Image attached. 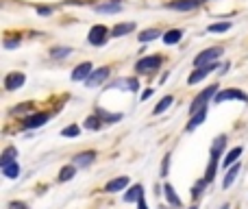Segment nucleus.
I'll list each match as a JSON object with an SVG mask.
<instances>
[{
  "mask_svg": "<svg viewBox=\"0 0 248 209\" xmlns=\"http://www.w3.org/2000/svg\"><path fill=\"white\" fill-rule=\"evenodd\" d=\"M163 192H166V198H168V203H170V205L181 207V198L176 196V192H174V188H172V185H166V188H163Z\"/></svg>",
  "mask_w": 248,
  "mask_h": 209,
  "instance_id": "nucleus-23",
  "label": "nucleus"
},
{
  "mask_svg": "<svg viewBox=\"0 0 248 209\" xmlns=\"http://www.w3.org/2000/svg\"><path fill=\"white\" fill-rule=\"evenodd\" d=\"M98 115H100V118H103V120H107V122H118V120H120L122 118V113H107V111H103V109H98Z\"/></svg>",
  "mask_w": 248,
  "mask_h": 209,
  "instance_id": "nucleus-32",
  "label": "nucleus"
},
{
  "mask_svg": "<svg viewBox=\"0 0 248 209\" xmlns=\"http://www.w3.org/2000/svg\"><path fill=\"white\" fill-rule=\"evenodd\" d=\"M216 94H218V85H209L207 90H202L201 94L196 96V98L192 100V105H189V113H198L201 109H207V105H209L211 98H216Z\"/></svg>",
  "mask_w": 248,
  "mask_h": 209,
  "instance_id": "nucleus-1",
  "label": "nucleus"
},
{
  "mask_svg": "<svg viewBox=\"0 0 248 209\" xmlns=\"http://www.w3.org/2000/svg\"><path fill=\"white\" fill-rule=\"evenodd\" d=\"M231 29V22H216L209 26V33H227Z\"/></svg>",
  "mask_w": 248,
  "mask_h": 209,
  "instance_id": "nucleus-29",
  "label": "nucleus"
},
{
  "mask_svg": "<svg viewBox=\"0 0 248 209\" xmlns=\"http://www.w3.org/2000/svg\"><path fill=\"white\" fill-rule=\"evenodd\" d=\"M202 2H205V0H172L166 7L174 9V11H194V9H198Z\"/></svg>",
  "mask_w": 248,
  "mask_h": 209,
  "instance_id": "nucleus-6",
  "label": "nucleus"
},
{
  "mask_svg": "<svg viewBox=\"0 0 248 209\" xmlns=\"http://www.w3.org/2000/svg\"><path fill=\"white\" fill-rule=\"evenodd\" d=\"M224 100H242V103H248V96L244 94V92H240V90H222V92H218L216 94V98H214V103L216 105H220V103H224Z\"/></svg>",
  "mask_w": 248,
  "mask_h": 209,
  "instance_id": "nucleus-5",
  "label": "nucleus"
},
{
  "mask_svg": "<svg viewBox=\"0 0 248 209\" xmlns=\"http://www.w3.org/2000/svg\"><path fill=\"white\" fill-rule=\"evenodd\" d=\"M2 175L7 177V179H16V177L20 175V166H17V161H16V163H9V166H4V168H2Z\"/></svg>",
  "mask_w": 248,
  "mask_h": 209,
  "instance_id": "nucleus-28",
  "label": "nucleus"
},
{
  "mask_svg": "<svg viewBox=\"0 0 248 209\" xmlns=\"http://www.w3.org/2000/svg\"><path fill=\"white\" fill-rule=\"evenodd\" d=\"M172 103H174V98H172V96H163V98L159 100V105H157V107H155V109H153V113H155V115L163 113V111H166V109H168V107H170Z\"/></svg>",
  "mask_w": 248,
  "mask_h": 209,
  "instance_id": "nucleus-27",
  "label": "nucleus"
},
{
  "mask_svg": "<svg viewBox=\"0 0 248 209\" xmlns=\"http://www.w3.org/2000/svg\"><path fill=\"white\" fill-rule=\"evenodd\" d=\"M214 70H218V64H211V65H205V68H196V72H192L187 77V83L189 85H196L198 81H202V79L207 77V74H211Z\"/></svg>",
  "mask_w": 248,
  "mask_h": 209,
  "instance_id": "nucleus-8",
  "label": "nucleus"
},
{
  "mask_svg": "<svg viewBox=\"0 0 248 209\" xmlns=\"http://www.w3.org/2000/svg\"><path fill=\"white\" fill-rule=\"evenodd\" d=\"M141 196H144V188H141V185H133V188L128 190V194L124 196V201H140Z\"/></svg>",
  "mask_w": 248,
  "mask_h": 209,
  "instance_id": "nucleus-26",
  "label": "nucleus"
},
{
  "mask_svg": "<svg viewBox=\"0 0 248 209\" xmlns=\"http://www.w3.org/2000/svg\"><path fill=\"white\" fill-rule=\"evenodd\" d=\"M181 37H183V31H181V29H172V31H168V33L163 35V44H168V46L179 44Z\"/></svg>",
  "mask_w": 248,
  "mask_h": 209,
  "instance_id": "nucleus-18",
  "label": "nucleus"
},
{
  "mask_svg": "<svg viewBox=\"0 0 248 209\" xmlns=\"http://www.w3.org/2000/svg\"><path fill=\"white\" fill-rule=\"evenodd\" d=\"M92 72H94L92 64H90V61H85V64H81V65H77V68H74V72H72V81H87Z\"/></svg>",
  "mask_w": 248,
  "mask_h": 209,
  "instance_id": "nucleus-10",
  "label": "nucleus"
},
{
  "mask_svg": "<svg viewBox=\"0 0 248 209\" xmlns=\"http://www.w3.org/2000/svg\"><path fill=\"white\" fill-rule=\"evenodd\" d=\"M85 129H92V131H98V129H100V120L96 118V115H90V118L85 120Z\"/></svg>",
  "mask_w": 248,
  "mask_h": 209,
  "instance_id": "nucleus-33",
  "label": "nucleus"
},
{
  "mask_svg": "<svg viewBox=\"0 0 248 209\" xmlns=\"http://www.w3.org/2000/svg\"><path fill=\"white\" fill-rule=\"evenodd\" d=\"M16 157H17V150L13 148V146H7L2 153V157H0V166H9V163H16Z\"/></svg>",
  "mask_w": 248,
  "mask_h": 209,
  "instance_id": "nucleus-16",
  "label": "nucleus"
},
{
  "mask_svg": "<svg viewBox=\"0 0 248 209\" xmlns=\"http://www.w3.org/2000/svg\"><path fill=\"white\" fill-rule=\"evenodd\" d=\"M52 11V9H48V7H39L37 9V13H39V16H48V13H50Z\"/></svg>",
  "mask_w": 248,
  "mask_h": 209,
  "instance_id": "nucleus-38",
  "label": "nucleus"
},
{
  "mask_svg": "<svg viewBox=\"0 0 248 209\" xmlns=\"http://www.w3.org/2000/svg\"><path fill=\"white\" fill-rule=\"evenodd\" d=\"M9 209H29L24 203H9Z\"/></svg>",
  "mask_w": 248,
  "mask_h": 209,
  "instance_id": "nucleus-37",
  "label": "nucleus"
},
{
  "mask_svg": "<svg viewBox=\"0 0 248 209\" xmlns=\"http://www.w3.org/2000/svg\"><path fill=\"white\" fill-rule=\"evenodd\" d=\"M240 155H242V148H240V146H235V148H233L231 153H227V157H224L222 166H224V168H229V166H235V163H237V159H240Z\"/></svg>",
  "mask_w": 248,
  "mask_h": 209,
  "instance_id": "nucleus-20",
  "label": "nucleus"
},
{
  "mask_svg": "<svg viewBox=\"0 0 248 209\" xmlns=\"http://www.w3.org/2000/svg\"><path fill=\"white\" fill-rule=\"evenodd\" d=\"M107 79H109V68H98L90 74V79L85 81V85L87 87H98L100 83H105Z\"/></svg>",
  "mask_w": 248,
  "mask_h": 209,
  "instance_id": "nucleus-7",
  "label": "nucleus"
},
{
  "mask_svg": "<svg viewBox=\"0 0 248 209\" xmlns=\"http://www.w3.org/2000/svg\"><path fill=\"white\" fill-rule=\"evenodd\" d=\"M109 39V29L105 24H96L90 29V35H87V42L92 46H105Z\"/></svg>",
  "mask_w": 248,
  "mask_h": 209,
  "instance_id": "nucleus-3",
  "label": "nucleus"
},
{
  "mask_svg": "<svg viewBox=\"0 0 248 209\" xmlns=\"http://www.w3.org/2000/svg\"><path fill=\"white\" fill-rule=\"evenodd\" d=\"M74 172H77V166H65V168H61V172H59V181H68V179H72Z\"/></svg>",
  "mask_w": 248,
  "mask_h": 209,
  "instance_id": "nucleus-31",
  "label": "nucleus"
},
{
  "mask_svg": "<svg viewBox=\"0 0 248 209\" xmlns=\"http://www.w3.org/2000/svg\"><path fill=\"white\" fill-rule=\"evenodd\" d=\"M48 118H50L48 113H33V115H29V118L24 120V129H39V127H44V124L48 122Z\"/></svg>",
  "mask_w": 248,
  "mask_h": 209,
  "instance_id": "nucleus-12",
  "label": "nucleus"
},
{
  "mask_svg": "<svg viewBox=\"0 0 248 209\" xmlns=\"http://www.w3.org/2000/svg\"><path fill=\"white\" fill-rule=\"evenodd\" d=\"M94 159H96V153H81V155H77L74 157V166L77 168H87L90 163H94Z\"/></svg>",
  "mask_w": 248,
  "mask_h": 209,
  "instance_id": "nucleus-14",
  "label": "nucleus"
},
{
  "mask_svg": "<svg viewBox=\"0 0 248 209\" xmlns=\"http://www.w3.org/2000/svg\"><path fill=\"white\" fill-rule=\"evenodd\" d=\"M222 209H229V205H224V207H222Z\"/></svg>",
  "mask_w": 248,
  "mask_h": 209,
  "instance_id": "nucleus-40",
  "label": "nucleus"
},
{
  "mask_svg": "<svg viewBox=\"0 0 248 209\" xmlns=\"http://www.w3.org/2000/svg\"><path fill=\"white\" fill-rule=\"evenodd\" d=\"M111 90H128V92H137L140 90V83H137V79H118V81H113Z\"/></svg>",
  "mask_w": 248,
  "mask_h": 209,
  "instance_id": "nucleus-9",
  "label": "nucleus"
},
{
  "mask_svg": "<svg viewBox=\"0 0 248 209\" xmlns=\"http://www.w3.org/2000/svg\"><path fill=\"white\" fill-rule=\"evenodd\" d=\"M205 115H207V109H201L198 113H194V115H192V120H189V124H187V131H194V129H196L198 124L205 122Z\"/></svg>",
  "mask_w": 248,
  "mask_h": 209,
  "instance_id": "nucleus-22",
  "label": "nucleus"
},
{
  "mask_svg": "<svg viewBox=\"0 0 248 209\" xmlns=\"http://www.w3.org/2000/svg\"><path fill=\"white\" fill-rule=\"evenodd\" d=\"M137 205H140V209H148V207H146V203H144V196H141L140 201H137Z\"/></svg>",
  "mask_w": 248,
  "mask_h": 209,
  "instance_id": "nucleus-39",
  "label": "nucleus"
},
{
  "mask_svg": "<svg viewBox=\"0 0 248 209\" xmlns=\"http://www.w3.org/2000/svg\"><path fill=\"white\" fill-rule=\"evenodd\" d=\"M224 144H227V137H224V135H218V137H216L214 146H211V159H218L220 155H222Z\"/></svg>",
  "mask_w": 248,
  "mask_h": 209,
  "instance_id": "nucleus-19",
  "label": "nucleus"
},
{
  "mask_svg": "<svg viewBox=\"0 0 248 209\" xmlns=\"http://www.w3.org/2000/svg\"><path fill=\"white\" fill-rule=\"evenodd\" d=\"M237 175H240V166H237V163H235V166H231V170H229L227 172V177H224V190H227V188H231V185H233V181H235V177Z\"/></svg>",
  "mask_w": 248,
  "mask_h": 209,
  "instance_id": "nucleus-25",
  "label": "nucleus"
},
{
  "mask_svg": "<svg viewBox=\"0 0 248 209\" xmlns=\"http://www.w3.org/2000/svg\"><path fill=\"white\" fill-rule=\"evenodd\" d=\"M122 11V4L120 2H103V4H96V13H118Z\"/></svg>",
  "mask_w": 248,
  "mask_h": 209,
  "instance_id": "nucleus-17",
  "label": "nucleus"
},
{
  "mask_svg": "<svg viewBox=\"0 0 248 209\" xmlns=\"http://www.w3.org/2000/svg\"><path fill=\"white\" fill-rule=\"evenodd\" d=\"M192 209H196V207H192Z\"/></svg>",
  "mask_w": 248,
  "mask_h": 209,
  "instance_id": "nucleus-41",
  "label": "nucleus"
},
{
  "mask_svg": "<svg viewBox=\"0 0 248 209\" xmlns=\"http://www.w3.org/2000/svg\"><path fill=\"white\" fill-rule=\"evenodd\" d=\"M159 35H161V31H159V29H146V31H141V33H140V42L141 44L153 42V39H157Z\"/></svg>",
  "mask_w": 248,
  "mask_h": 209,
  "instance_id": "nucleus-21",
  "label": "nucleus"
},
{
  "mask_svg": "<svg viewBox=\"0 0 248 209\" xmlns=\"http://www.w3.org/2000/svg\"><path fill=\"white\" fill-rule=\"evenodd\" d=\"M20 46V37H16V39H7L4 42V48H17Z\"/></svg>",
  "mask_w": 248,
  "mask_h": 209,
  "instance_id": "nucleus-36",
  "label": "nucleus"
},
{
  "mask_svg": "<svg viewBox=\"0 0 248 209\" xmlns=\"http://www.w3.org/2000/svg\"><path fill=\"white\" fill-rule=\"evenodd\" d=\"M68 55H72V48H68V46H55L50 50L52 59H63V57H68Z\"/></svg>",
  "mask_w": 248,
  "mask_h": 209,
  "instance_id": "nucleus-24",
  "label": "nucleus"
},
{
  "mask_svg": "<svg viewBox=\"0 0 248 209\" xmlns=\"http://www.w3.org/2000/svg\"><path fill=\"white\" fill-rule=\"evenodd\" d=\"M222 55V48L220 46H214V48H207V50H202L201 55H196V59H194V65L196 68H205V65H211L216 64V59Z\"/></svg>",
  "mask_w": 248,
  "mask_h": 209,
  "instance_id": "nucleus-2",
  "label": "nucleus"
},
{
  "mask_svg": "<svg viewBox=\"0 0 248 209\" xmlns=\"http://www.w3.org/2000/svg\"><path fill=\"white\" fill-rule=\"evenodd\" d=\"M168 168H170V155L163 157V166H161V177H168Z\"/></svg>",
  "mask_w": 248,
  "mask_h": 209,
  "instance_id": "nucleus-35",
  "label": "nucleus"
},
{
  "mask_svg": "<svg viewBox=\"0 0 248 209\" xmlns=\"http://www.w3.org/2000/svg\"><path fill=\"white\" fill-rule=\"evenodd\" d=\"M61 135L63 137H77L78 135V127H74V124L72 127H65L63 131H61Z\"/></svg>",
  "mask_w": 248,
  "mask_h": 209,
  "instance_id": "nucleus-34",
  "label": "nucleus"
},
{
  "mask_svg": "<svg viewBox=\"0 0 248 209\" xmlns=\"http://www.w3.org/2000/svg\"><path fill=\"white\" fill-rule=\"evenodd\" d=\"M216 168H218V159H211V163L207 166V172H205V181H207V183H211V181H214Z\"/></svg>",
  "mask_w": 248,
  "mask_h": 209,
  "instance_id": "nucleus-30",
  "label": "nucleus"
},
{
  "mask_svg": "<svg viewBox=\"0 0 248 209\" xmlns=\"http://www.w3.org/2000/svg\"><path fill=\"white\" fill-rule=\"evenodd\" d=\"M126 185H128V177H118V179L109 181V183L105 185V192H122Z\"/></svg>",
  "mask_w": 248,
  "mask_h": 209,
  "instance_id": "nucleus-13",
  "label": "nucleus"
},
{
  "mask_svg": "<svg viewBox=\"0 0 248 209\" xmlns=\"http://www.w3.org/2000/svg\"><path fill=\"white\" fill-rule=\"evenodd\" d=\"M131 31H135V24L133 22H124V24H116L111 29V37H122V35H128Z\"/></svg>",
  "mask_w": 248,
  "mask_h": 209,
  "instance_id": "nucleus-15",
  "label": "nucleus"
},
{
  "mask_svg": "<svg viewBox=\"0 0 248 209\" xmlns=\"http://www.w3.org/2000/svg\"><path fill=\"white\" fill-rule=\"evenodd\" d=\"M159 65H161V57H159V55H150V57H144V59L137 61L135 70H137V72H141V74H150V72H155Z\"/></svg>",
  "mask_w": 248,
  "mask_h": 209,
  "instance_id": "nucleus-4",
  "label": "nucleus"
},
{
  "mask_svg": "<svg viewBox=\"0 0 248 209\" xmlns=\"http://www.w3.org/2000/svg\"><path fill=\"white\" fill-rule=\"evenodd\" d=\"M22 85H24V74L22 72H11L4 77V87H7L9 92L17 90V87H22Z\"/></svg>",
  "mask_w": 248,
  "mask_h": 209,
  "instance_id": "nucleus-11",
  "label": "nucleus"
}]
</instances>
